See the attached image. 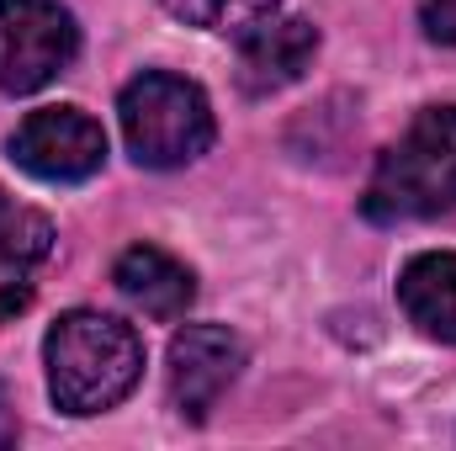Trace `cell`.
<instances>
[{
  "mask_svg": "<svg viewBox=\"0 0 456 451\" xmlns=\"http://www.w3.org/2000/svg\"><path fill=\"white\" fill-rule=\"evenodd\" d=\"M244 372V340L224 324H186L170 340V404L186 420H208V409Z\"/></svg>",
  "mask_w": 456,
  "mask_h": 451,
  "instance_id": "obj_6",
  "label": "cell"
},
{
  "mask_svg": "<svg viewBox=\"0 0 456 451\" xmlns=\"http://www.w3.org/2000/svg\"><path fill=\"white\" fill-rule=\"evenodd\" d=\"M80 27L59 0H0V91L27 96L69 70Z\"/></svg>",
  "mask_w": 456,
  "mask_h": 451,
  "instance_id": "obj_4",
  "label": "cell"
},
{
  "mask_svg": "<svg viewBox=\"0 0 456 451\" xmlns=\"http://www.w3.org/2000/svg\"><path fill=\"white\" fill-rule=\"evenodd\" d=\"M27 303H32V282H27V271L0 266V324H5L11 314H21Z\"/></svg>",
  "mask_w": 456,
  "mask_h": 451,
  "instance_id": "obj_13",
  "label": "cell"
},
{
  "mask_svg": "<svg viewBox=\"0 0 456 451\" xmlns=\"http://www.w3.org/2000/svg\"><path fill=\"white\" fill-rule=\"evenodd\" d=\"M366 218L409 224L456 208V107H425L409 133L377 160L366 197Z\"/></svg>",
  "mask_w": 456,
  "mask_h": 451,
  "instance_id": "obj_2",
  "label": "cell"
},
{
  "mask_svg": "<svg viewBox=\"0 0 456 451\" xmlns=\"http://www.w3.org/2000/svg\"><path fill=\"white\" fill-rule=\"evenodd\" d=\"M319 53V27L303 16H260L249 32H239V86L249 96H271L292 80H303V70Z\"/></svg>",
  "mask_w": 456,
  "mask_h": 451,
  "instance_id": "obj_7",
  "label": "cell"
},
{
  "mask_svg": "<svg viewBox=\"0 0 456 451\" xmlns=\"http://www.w3.org/2000/svg\"><path fill=\"white\" fill-rule=\"evenodd\" d=\"M117 112H122V138H127L133 160L149 170L191 165L197 154H208V144L218 133L208 91L170 70H143L138 80H127Z\"/></svg>",
  "mask_w": 456,
  "mask_h": 451,
  "instance_id": "obj_3",
  "label": "cell"
},
{
  "mask_svg": "<svg viewBox=\"0 0 456 451\" xmlns=\"http://www.w3.org/2000/svg\"><path fill=\"white\" fill-rule=\"evenodd\" d=\"M16 441V414L5 409V388H0V447H11Z\"/></svg>",
  "mask_w": 456,
  "mask_h": 451,
  "instance_id": "obj_14",
  "label": "cell"
},
{
  "mask_svg": "<svg viewBox=\"0 0 456 451\" xmlns=\"http://www.w3.org/2000/svg\"><path fill=\"white\" fill-rule=\"evenodd\" d=\"M11 160L37 176V181H86L107 165V133L96 117H86L80 107H43L27 112L21 127L5 138Z\"/></svg>",
  "mask_w": 456,
  "mask_h": 451,
  "instance_id": "obj_5",
  "label": "cell"
},
{
  "mask_svg": "<svg viewBox=\"0 0 456 451\" xmlns=\"http://www.w3.org/2000/svg\"><path fill=\"white\" fill-rule=\"evenodd\" d=\"M43 361H48V393L64 414H102L138 388L143 340L112 314L75 308L53 319V330L43 340Z\"/></svg>",
  "mask_w": 456,
  "mask_h": 451,
  "instance_id": "obj_1",
  "label": "cell"
},
{
  "mask_svg": "<svg viewBox=\"0 0 456 451\" xmlns=\"http://www.w3.org/2000/svg\"><path fill=\"white\" fill-rule=\"evenodd\" d=\"M398 303L409 314V324L419 335L456 345V255L452 250H430L414 255L398 276Z\"/></svg>",
  "mask_w": 456,
  "mask_h": 451,
  "instance_id": "obj_9",
  "label": "cell"
},
{
  "mask_svg": "<svg viewBox=\"0 0 456 451\" xmlns=\"http://www.w3.org/2000/svg\"><path fill=\"white\" fill-rule=\"evenodd\" d=\"M112 282H117V292H122L133 308H143L149 319H181V314L191 308V298H197V276H191L175 255H165V250H154V244L122 250Z\"/></svg>",
  "mask_w": 456,
  "mask_h": 451,
  "instance_id": "obj_8",
  "label": "cell"
},
{
  "mask_svg": "<svg viewBox=\"0 0 456 451\" xmlns=\"http://www.w3.org/2000/svg\"><path fill=\"white\" fill-rule=\"evenodd\" d=\"M48 250H53V224L0 186V266L32 271L37 260H48Z\"/></svg>",
  "mask_w": 456,
  "mask_h": 451,
  "instance_id": "obj_10",
  "label": "cell"
},
{
  "mask_svg": "<svg viewBox=\"0 0 456 451\" xmlns=\"http://www.w3.org/2000/svg\"><path fill=\"white\" fill-rule=\"evenodd\" d=\"M281 0H165V11L186 27H208V32H249L260 16H271Z\"/></svg>",
  "mask_w": 456,
  "mask_h": 451,
  "instance_id": "obj_11",
  "label": "cell"
},
{
  "mask_svg": "<svg viewBox=\"0 0 456 451\" xmlns=\"http://www.w3.org/2000/svg\"><path fill=\"white\" fill-rule=\"evenodd\" d=\"M414 5H419V27H425V37L456 48V0H414Z\"/></svg>",
  "mask_w": 456,
  "mask_h": 451,
  "instance_id": "obj_12",
  "label": "cell"
}]
</instances>
